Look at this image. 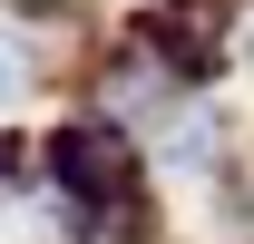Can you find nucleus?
<instances>
[{"mask_svg":"<svg viewBox=\"0 0 254 244\" xmlns=\"http://www.w3.org/2000/svg\"><path fill=\"white\" fill-rule=\"evenodd\" d=\"M10 98H20V39L0 30V108H10Z\"/></svg>","mask_w":254,"mask_h":244,"instance_id":"nucleus-3","label":"nucleus"},{"mask_svg":"<svg viewBox=\"0 0 254 244\" xmlns=\"http://www.w3.org/2000/svg\"><path fill=\"white\" fill-rule=\"evenodd\" d=\"M49 176H59L88 215L127 225V235L147 225V205H137V156H127L118 127H59V137H49Z\"/></svg>","mask_w":254,"mask_h":244,"instance_id":"nucleus-1","label":"nucleus"},{"mask_svg":"<svg viewBox=\"0 0 254 244\" xmlns=\"http://www.w3.org/2000/svg\"><path fill=\"white\" fill-rule=\"evenodd\" d=\"M245 59H254V20H245Z\"/></svg>","mask_w":254,"mask_h":244,"instance_id":"nucleus-4","label":"nucleus"},{"mask_svg":"<svg viewBox=\"0 0 254 244\" xmlns=\"http://www.w3.org/2000/svg\"><path fill=\"white\" fill-rule=\"evenodd\" d=\"M176 156H186V166L215 156V118H176Z\"/></svg>","mask_w":254,"mask_h":244,"instance_id":"nucleus-2","label":"nucleus"}]
</instances>
